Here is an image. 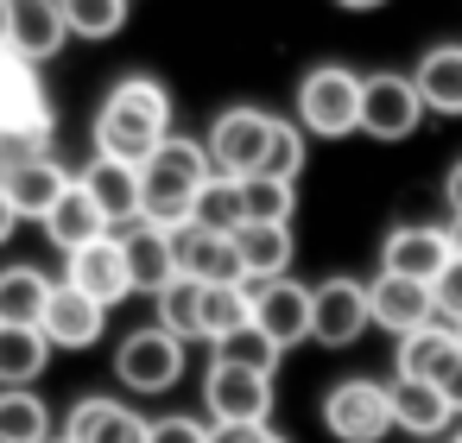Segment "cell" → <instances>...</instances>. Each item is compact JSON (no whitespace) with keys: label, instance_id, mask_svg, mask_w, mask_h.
<instances>
[{"label":"cell","instance_id":"6da1fadb","mask_svg":"<svg viewBox=\"0 0 462 443\" xmlns=\"http://www.w3.org/2000/svg\"><path fill=\"white\" fill-rule=\"evenodd\" d=\"M171 140V89L159 77H121L96 108V152L146 165Z\"/></svg>","mask_w":462,"mask_h":443},{"label":"cell","instance_id":"7a4b0ae2","mask_svg":"<svg viewBox=\"0 0 462 443\" xmlns=\"http://www.w3.org/2000/svg\"><path fill=\"white\" fill-rule=\"evenodd\" d=\"M140 178H146V209H140V222L184 228V222L197 216V190H203V178H216V165H209V146H203V140L171 134V140L140 165Z\"/></svg>","mask_w":462,"mask_h":443},{"label":"cell","instance_id":"3957f363","mask_svg":"<svg viewBox=\"0 0 462 443\" xmlns=\"http://www.w3.org/2000/svg\"><path fill=\"white\" fill-rule=\"evenodd\" d=\"M51 152V102L39 83V64H26L14 45H0V165Z\"/></svg>","mask_w":462,"mask_h":443},{"label":"cell","instance_id":"277c9868","mask_svg":"<svg viewBox=\"0 0 462 443\" xmlns=\"http://www.w3.org/2000/svg\"><path fill=\"white\" fill-rule=\"evenodd\" d=\"M310 140H348L361 134V77L348 64H317L298 77V115Z\"/></svg>","mask_w":462,"mask_h":443},{"label":"cell","instance_id":"5b68a950","mask_svg":"<svg viewBox=\"0 0 462 443\" xmlns=\"http://www.w3.org/2000/svg\"><path fill=\"white\" fill-rule=\"evenodd\" d=\"M184 348H190V342L171 336V329L152 317V323H140V329L121 336V348H115V380H121L127 392H140V399H159V392H171V386L184 380V367H190Z\"/></svg>","mask_w":462,"mask_h":443},{"label":"cell","instance_id":"8992f818","mask_svg":"<svg viewBox=\"0 0 462 443\" xmlns=\"http://www.w3.org/2000/svg\"><path fill=\"white\" fill-rule=\"evenodd\" d=\"M323 430L336 443H380L393 430V392L386 380H367V374H348L323 392Z\"/></svg>","mask_w":462,"mask_h":443},{"label":"cell","instance_id":"52a82bcc","mask_svg":"<svg viewBox=\"0 0 462 443\" xmlns=\"http://www.w3.org/2000/svg\"><path fill=\"white\" fill-rule=\"evenodd\" d=\"M424 96H418V83L411 77H399V70H374V77H361V134L367 140H380V146H399V140H411L418 127H424Z\"/></svg>","mask_w":462,"mask_h":443},{"label":"cell","instance_id":"ba28073f","mask_svg":"<svg viewBox=\"0 0 462 443\" xmlns=\"http://www.w3.org/2000/svg\"><path fill=\"white\" fill-rule=\"evenodd\" d=\"M273 121H279V115H266V108H247V102L222 108V115L209 121V134H203V146H209V165H216L222 178H254V171L266 165Z\"/></svg>","mask_w":462,"mask_h":443},{"label":"cell","instance_id":"9c48e42d","mask_svg":"<svg viewBox=\"0 0 462 443\" xmlns=\"http://www.w3.org/2000/svg\"><path fill=\"white\" fill-rule=\"evenodd\" d=\"M203 405H209V424H266L273 418V374L216 355L203 374Z\"/></svg>","mask_w":462,"mask_h":443},{"label":"cell","instance_id":"30bf717a","mask_svg":"<svg viewBox=\"0 0 462 443\" xmlns=\"http://www.w3.org/2000/svg\"><path fill=\"white\" fill-rule=\"evenodd\" d=\"M374 329V304H367V285L336 272L323 285H310V342L323 348H348Z\"/></svg>","mask_w":462,"mask_h":443},{"label":"cell","instance_id":"8fae6325","mask_svg":"<svg viewBox=\"0 0 462 443\" xmlns=\"http://www.w3.org/2000/svg\"><path fill=\"white\" fill-rule=\"evenodd\" d=\"M64 279L77 285V291H89L96 304H121V298H134V272H127V247H121V228H108V235H96L89 247H77V254H64Z\"/></svg>","mask_w":462,"mask_h":443},{"label":"cell","instance_id":"7c38bea8","mask_svg":"<svg viewBox=\"0 0 462 443\" xmlns=\"http://www.w3.org/2000/svg\"><path fill=\"white\" fill-rule=\"evenodd\" d=\"M83 190L96 197V209L108 216V228H134L140 209H146V178L134 159H115V152H89V165L77 171Z\"/></svg>","mask_w":462,"mask_h":443},{"label":"cell","instance_id":"4fadbf2b","mask_svg":"<svg viewBox=\"0 0 462 443\" xmlns=\"http://www.w3.org/2000/svg\"><path fill=\"white\" fill-rule=\"evenodd\" d=\"M367 304H374V329H386L393 342L437 323V298H430V279H405V272H374L367 279Z\"/></svg>","mask_w":462,"mask_h":443},{"label":"cell","instance_id":"5bb4252c","mask_svg":"<svg viewBox=\"0 0 462 443\" xmlns=\"http://www.w3.org/2000/svg\"><path fill=\"white\" fill-rule=\"evenodd\" d=\"M171 247H178V272H190L203 285H247L235 235L203 228V222H184V228H171Z\"/></svg>","mask_w":462,"mask_h":443},{"label":"cell","instance_id":"9a60e30c","mask_svg":"<svg viewBox=\"0 0 462 443\" xmlns=\"http://www.w3.org/2000/svg\"><path fill=\"white\" fill-rule=\"evenodd\" d=\"M449 260H456V247H449V228H437V222H399L380 241V266L405 272V279H437Z\"/></svg>","mask_w":462,"mask_h":443},{"label":"cell","instance_id":"2e32d148","mask_svg":"<svg viewBox=\"0 0 462 443\" xmlns=\"http://www.w3.org/2000/svg\"><path fill=\"white\" fill-rule=\"evenodd\" d=\"M254 323L279 342V348H298V342H310V285L304 279H266V285H254Z\"/></svg>","mask_w":462,"mask_h":443},{"label":"cell","instance_id":"e0dca14e","mask_svg":"<svg viewBox=\"0 0 462 443\" xmlns=\"http://www.w3.org/2000/svg\"><path fill=\"white\" fill-rule=\"evenodd\" d=\"M45 336H51V348H96L102 342V329H108V304H96L89 291H77L70 279L64 285H51V304H45V323H39Z\"/></svg>","mask_w":462,"mask_h":443},{"label":"cell","instance_id":"ac0fdd59","mask_svg":"<svg viewBox=\"0 0 462 443\" xmlns=\"http://www.w3.org/2000/svg\"><path fill=\"white\" fill-rule=\"evenodd\" d=\"M77 171H64L58 165V152H39V159H14V165H0V184H7V197H14V209H20V222H45V209L64 197V184H70Z\"/></svg>","mask_w":462,"mask_h":443},{"label":"cell","instance_id":"d6986e66","mask_svg":"<svg viewBox=\"0 0 462 443\" xmlns=\"http://www.w3.org/2000/svg\"><path fill=\"white\" fill-rule=\"evenodd\" d=\"M7 45H14L26 64H51V58L70 45L64 0H14V26H7Z\"/></svg>","mask_w":462,"mask_h":443},{"label":"cell","instance_id":"ffe728a7","mask_svg":"<svg viewBox=\"0 0 462 443\" xmlns=\"http://www.w3.org/2000/svg\"><path fill=\"white\" fill-rule=\"evenodd\" d=\"M386 392H393V424H399V430H411L418 443H437V430H449V418H456L437 380L393 374V380H386Z\"/></svg>","mask_w":462,"mask_h":443},{"label":"cell","instance_id":"44dd1931","mask_svg":"<svg viewBox=\"0 0 462 443\" xmlns=\"http://www.w3.org/2000/svg\"><path fill=\"white\" fill-rule=\"evenodd\" d=\"M64 437H70V443H146V418H140L134 405L96 392V399H77V405H70Z\"/></svg>","mask_w":462,"mask_h":443},{"label":"cell","instance_id":"7402d4cb","mask_svg":"<svg viewBox=\"0 0 462 443\" xmlns=\"http://www.w3.org/2000/svg\"><path fill=\"white\" fill-rule=\"evenodd\" d=\"M39 228H45V241H51L58 254H77V247H89L96 235H108V216L96 209V197L83 190V178H70V184H64V197L45 209V222H39Z\"/></svg>","mask_w":462,"mask_h":443},{"label":"cell","instance_id":"603a6c76","mask_svg":"<svg viewBox=\"0 0 462 443\" xmlns=\"http://www.w3.org/2000/svg\"><path fill=\"white\" fill-rule=\"evenodd\" d=\"M121 247H127V272H134V291H165L178 279V247H171V228L159 222H134L121 228Z\"/></svg>","mask_w":462,"mask_h":443},{"label":"cell","instance_id":"cb8c5ba5","mask_svg":"<svg viewBox=\"0 0 462 443\" xmlns=\"http://www.w3.org/2000/svg\"><path fill=\"white\" fill-rule=\"evenodd\" d=\"M235 247H241V272L247 285H266V279H285L291 272V222H241L235 228Z\"/></svg>","mask_w":462,"mask_h":443},{"label":"cell","instance_id":"d4e9b609","mask_svg":"<svg viewBox=\"0 0 462 443\" xmlns=\"http://www.w3.org/2000/svg\"><path fill=\"white\" fill-rule=\"evenodd\" d=\"M399 355H393V374H418V380H443L449 374V361L462 355V329L456 323H424V329H411V336H399L393 342Z\"/></svg>","mask_w":462,"mask_h":443},{"label":"cell","instance_id":"484cf974","mask_svg":"<svg viewBox=\"0 0 462 443\" xmlns=\"http://www.w3.org/2000/svg\"><path fill=\"white\" fill-rule=\"evenodd\" d=\"M411 83H418V96H424L430 115L462 121V45H456V39H449V45H430V51L418 58Z\"/></svg>","mask_w":462,"mask_h":443},{"label":"cell","instance_id":"4316f807","mask_svg":"<svg viewBox=\"0 0 462 443\" xmlns=\"http://www.w3.org/2000/svg\"><path fill=\"white\" fill-rule=\"evenodd\" d=\"M51 367V336L39 323H0V386H32Z\"/></svg>","mask_w":462,"mask_h":443},{"label":"cell","instance_id":"83f0119b","mask_svg":"<svg viewBox=\"0 0 462 443\" xmlns=\"http://www.w3.org/2000/svg\"><path fill=\"white\" fill-rule=\"evenodd\" d=\"M45 304H51V279L26 260L0 266V323H45Z\"/></svg>","mask_w":462,"mask_h":443},{"label":"cell","instance_id":"f1b7e54d","mask_svg":"<svg viewBox=\"0 0 462 443\" xmlns=\"http://www.w3.org/2000/svg\"><path fill=\"white\" fill-rule=\"evenodd\" d=\"M51 411L32 386H0V443H51Z\"/></svg>","mask_w":462,"mask_h":443},{"label":"cell","instance_id":"f546056e","mask_svg":"<svg viewBox=\"0 0 462 443\" xmlns=\"http://www.w3.org/2000/svg\"><path fill=\"white\" fill-rule=\"evenodd\" d=\"M152 304H159V323H165L171 336H184V342H203V279L178 272L165 291H152Z\"/></svg>","mask_w":462,"mask_h":443},{"label":"cell","instance_id":"4dcf8cb0","mask_svg":"<svg viewBox=\"0 0 462 443\" xmlns=\"http://www.w3.org/2000/svg\"><path fill=\"white\" fill-rule=\"evenodd\" d=\"M241 184V222H291V203H298V184L291 178H235Z\"/></svg>","mask_w":462,"mask_h":443},{"label":"cell","instance_id":"1f68e13d","mask_svg":"<svg viewBox=\"0 0 462 443\" xmlns=\"http://www.w3.org/2000/svg\"><path fill=\"white\" fill-rule=\"evenodd\" d=\"M241 323H254V285H203V342H222Z\"/></svg>","mask_w":462,"mask_h":443},{"label":"cell","instance_id":"d6a6232c","mask_svg":"<svg viewBox=\"0 0 462 443\" xmlns=\"http://www.w3.org/2000/svg\"><path fill=\"white\" fill-rule=\"evenodd\" d=\"M190 222H203V228H222V235H235L241 228V184L235 178H203V190H197V216Z\"/></svg>","mask_w":462,"mask_h":443},{"label":"cell","instance_id":"836d02e7","mask_svg":"<svg viewBox=\"0 0 462 443\" xmlns=\"http://www.w3.org/2000/svg\"><path fill=\"white\" fill-rule=\"evenodd\" d=\"M70 39H115L127 26V0H64Z\"/></svg>","mask_w":462,"mask_h":443},{"label":"cell","instance_id":"e575fe53","mask_svg":"<svg viewBox=\"0 0 462 443\" xmlns=\"http://www.w3.org/2000/svg\"><path fill=\"white\" fill-rule=\"evenodd\" d=\"M216 355H228V361H241V367H260V374H279V355H285V348H279L260 323H241L235 336L216 342Z\"/></svg>","mask_w":462,"mask_h":443},{"label":"cell","instance_id":"d590c367","mask_svg":"<svg viewBox=\"0 0 462 443\" xmlns=\"http://www.w3.org/2000/svg\"><path fill=\"white\" fill-rule=\"evenodd\" d=\"M304 140H310V134H304L298 121H273V146H266V165H260V171L298 184V171H304Z\"/></svg>","mask_w":462,"mask_h":443},{"label":"cell","instance_id":"8d00e7d4","mask_svg":"<svg viewBox=\"0 0 462 443\" xmlns=\"http://www.w3.org/2000/svg\"><path fill=\"white\" fill-rule=\"evenodd\" d=\"M209 418H190V411H165V418H146V443H209Z\"/></svg>","mask_w":462,"mask_h":443},{"label":"cell","instance_id":"74e56055","mask_svg":"<svg viewBox=\"0 0 462 443\" xmlns=\"http://www.w3.org/2000/svg\"><path fill=\"white\" fill-rule=\"evenodd\" d=\"M430 298H437V317L462 329V254H456V260H449V266L430 279Z\"/></svg>","mask_w":462,"mask_h":443},{"label":"cell","instance_id":"f35d334b","mask_svg":"<svg viewBox=\"0 0 462 443\" xmlns=\"http://www.w3.org/2000/svg\"><path fill=\"white\" fill-rule=\"evenodd\" d=\"M273 437V424H216L209 430V443H266Z\"/></svg>","mask_w":462,"mask_h":443},{"label":"cell","instance_id":"ab89813d","mask_svg":"<svg viewBox=\"0 0 462 443\" xmlns=\"http://www.w3.org/2000/svg\"><path fill=\"white\" fill-rule=\"evenodd\" d=\"M437 386H443V399H449V411H456V418H462V355H456V361H449V374H443V380H437Z\"/></svg>","mask_w":462,"mask_h":443},{"label":"cell","instance_id":"60d3db41","mask_svg":"<svg viewBox=\"0 0 462 443\" xmlns=\"http://www.w3.org/2000/svg\"><path fill=\"white\" fill-rule=\"evenodd\" d=\"M14 228H20V209H14V197H7V184H0V247L14 241Z\"/></svg>","mask_w":462,"mask_h":443},{"label":"cell","instance_id":"b9f144b4","mask_svg":"<svg viewBox=\"0 0 462 443\" xmlns=\"http://www.w3.org/2000/svg\"><path fill=\"white\" fill-rule=\"evenodd\" d=\"M443 203H449V209H462V159L443 171Z\"/></svg>","mask_w":462,"mask_h":443},{"label":"cell","instance_id":"7bdbcfd3","mask_svg":"<svg viewBox=\"0 0 462 443\" xmlns=\"http://www.w3.org/2000/svg\"><path fill=\"white\" fill-rule=\"evenodd\" d=\"M342 14H374V7H386V0H336Z\"/></svg>","mask_w":462,"mask_h":443},{"label":"cell","instance_id":"ee69618b","mask_svg":"<svg viewBox=\"0 0 462 443\" xmlns=\"http://www.w3.org/2000/svg\"><path fill=\"white\" fill-rule=\"evenodd\" d=\"M443 228H449V247L462 254V209H449V222H443Z\"/></svg>","mask_w":462,"mask_h":443},{"label":"cell","instance_id":"f6af8a7d","mask_svg":"<svg viewBox=\"0 0 462 443\" xmlns=\"http://www.w3.org/2000/svg\"><path fill=\"white\" fill-rule=\"evenodd\" d=\"M7 26H14V0H0V45H7Z\"/></svg>","mask_w":462,"mask_h":443},{"label":"cell","instance_id":"bcb514c9","mask_svg":"<svg viewBox=\"0 0 462 443\" xmlns=\"http://www.w3.org/2000/svg\"><path fill=\"white\" fill-rule=\"evenodd\" d=\"M266 443H285V437H279V430H273V437H266Z\"/></svg>","mask_w":462,"mask_h":443},{"label":"cell","instance_id":"7dc6e473","mask_svg":"<svg viewBox=\"0 0 462 443\" xmlns=\"http://www.w3.org/2000/svg\"><path fill=\"white\" fill-rule=\"evenodd\" d=\"M51 443H70V437H64V430H58V437H51Z\"/></svg>","mask_w":462,"mask_h":443},{"label":"cell","instance_id":"c3c4849f","mask_svg":"<svg viewBox=\"0 0 462 443\" xmlns=\"http://www.w3.org/2000/svg\"><path fill=\"white\" fill-rule=\"evenodd\" d=\"M449 443H462V430H456V437H449Z\"/></svg>","mask_w":462,"mask_h":443}]
</instances>
